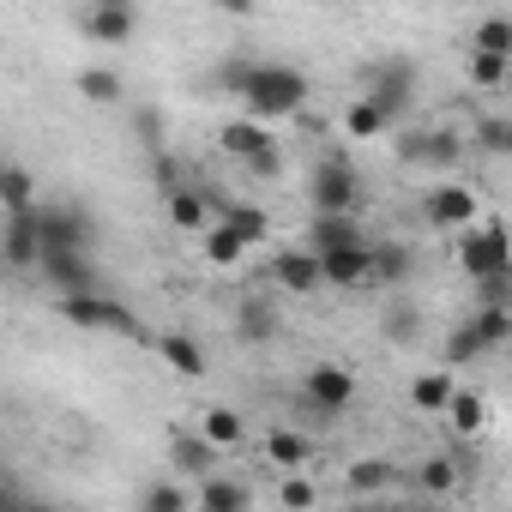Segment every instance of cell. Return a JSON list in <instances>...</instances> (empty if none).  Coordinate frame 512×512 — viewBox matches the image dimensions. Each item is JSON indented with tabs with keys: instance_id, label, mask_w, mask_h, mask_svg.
<instances>
[{
	"instance_id": "cell-1",
	"label": "cell",
	"mask_w": 512,
	"mask_h": 512,
	"mask_svg": "<svg viewBox=\"0 0 512 512\" xmlns=\"http://www.w3.org/2000/svg\"><path fill=\"white\" fill-rule=\"evenodd\" d=\"M235 97L247 103L253 121H290V115L308 109V73L290 67V61H253Z\"/></svg>"
},
{
	"instance_id": "cell-2",
	"label": "cell",
	"mask_w": 512,
	"mask_h": 512,
	"mask_svg": "<svg viewBox=\"0 0 512 512\" xmlns=\"http://www.w3.org/2000/svg\"><path fill=\"white\" fill-rule=\"evenodd\" d=\"M362 97L386 109V121H404L416 109V61H374L362 67Z\"/></svg>"
},
{
	"instance_id": "cell-3",
	"label": "cell",
	"mask_w": 512,
	"mask_h": 512,
	"mask_svg": "<svg viewBox=\"0 0 512 512\" xmlns=\"http://www.w3.org/2000/svg\"><path fill=\"white\" fill-rule=\"evenodd\" d=\"M37 235H43V253H91L97 247V223L79 205H43L37 199Z\"/></svg>"
},
{
	"instance_id": "cell-4",
	"label": "cell",
	"mask_w": 512,
	"mask_h": 512,
	"mask_svg": "<svg viewBox=\"0 0 512 512\" xmlns=\"http://www.w3.org/2000/svg\"><path fill=\"white\" fill-rule=\"evenodd\" d=\"M61 314L79 326V332H115V338H133L139 332V314L103 290H79V296H61Z\"/></svg>"
},
{
	"instance_id": "cell-5",
	"label": "cell",
	"mask_w": 512,
	"mask_h": 512,
	"mask_svg": "<svg viewBox=\"0 0 512 512\" xmlns=\"http://www.w3.org/2000/svg\"><path fill=\"white\" fill-rule=\"evenodd\" d=\"M458 266H464V278H476V284L506 272V229H500L494 217H476V223H464Z\"/></svg>"
},
{
	"instance_id": "cell-6",
	"label": "cell",
	"mask_w": 512,
	"mask_h": 512,
	"mask_svg": "<svg viewBox=\"0 0 512 512\" xmlns=\"http://www.w3.org/2000/svg\"><path fill=\"white\" fill-rule=\"evenodd\" d=\"M308 205L314 211H350L356 217V205H362V181H356V169L350 163H314V175H308Z\"/></svg>"
},
{
	"instance_id": "cell-7",
	"label": "cell",
	"mask_w": 512,
	"mask_h": 512,
	"mask_svg": "<svg viewBox=\"0 0 512 512\" xmlns=\"http://www.w3.org/2000/svg\"><path fill=\"white\" fill-rule=\"evenodd\" d=\"M476 217H482V199H476V187H464V181H440V187L422 193V223H428V229H464V223H476Z\"/></svg>"
},
{
	"instance_id": "cell-8",
	"label": "cell",
	"mask_w": 512,
	"mask_h": 512,
	"mask_svg": "<svg viewBox=\"0 0 512 512\" xmlns=\"http://www.w3.org/2000/svg\"><path fill=\"white\" fill-rule=\"evenodd\" d=\"M0 260H7V272H37V260H43L37 205H25V211H7V223H0Z\"/></svg>"
},
{
	"instance_id": "cell-9",
	"label": "cell",
	"mask_w": 512,
	"mask_h": 512,
	"mask_svg": "<svg viewBox=\"0 0 512 512\" xmlns=\"http://www.w3.org/2000/svg\"><path fill=\"white\" fill-rule=\"evenodd\" d=\"M79 31L91 43H103V49H127L139 37V7H133V0H115V7H85L79 13Z\"/></svg>"
},
{
	"instance_id": "cell-10",
	"label": "cell",
	"mask_w": 512,
	"mask_h": 512,
	"mask_svg": "<svg viewBox=\"0 0 512 512\" xmlns=\"http://www.w3.org/2000/svg\"><path fill=\"white\" fill-rule=\"evenodd\" d=\"M320 278L326 290H368V241H338V247H320Z\"/></svg>"
},
{
	"instance_id": "cell-11",
	"label": "cell",
	"mask_w": 512,
	"mask_h": 512,
	"mask_svg": "<svg viewBox=\"0 0 512 512\" xmlns=\"http://www.w3.org/2000/svg\"><path fill=\"white\" fill-rule=\"evenodd\" d=\"M37 272L61 290V296H79V290H97V260L91 253H43Z\"/></svg>"
},
{
	"instance_id": "cell-12",
	"label": "cell",
	"mask_w": 512,
	"mask_h": 512,
	"mask_svg": "<svg viewBox=\"0 0 512 512\" xmlns=\"http://www.w3.org/2000/svg\"><path fill=\"white\" fill-rule=\"evenodd\" d=\"M272 284H284L290 296H314V290H326L314 247H290V253H278V260H272Z\"/></svg>"
},
{
	"instance_id": "cell-13",
	"label": "cell",
	"mask_w": 512,
	"mask_h": 512,
	"mask_svg": "<svg viewBox=\"0 0 512 512\" xmlns=\"http://www.w3.org/2000/svg\"><path fill=\"white\" fill-rule=\"evenodd\" d=\"M410 272H416L410 247H398V241H368V284L398 290V284H410Z\"/></svg>"
},
{
	"instance_id": "cell-14",
	"label": "cell",
	"mask_w": 512,
	"mask_h": 512,
	"mask_svg": "<svg viewBox=\"0 0 512 512\" xmlns=\"http://www.w3.org/2000/svg\"><path fill=\"white\" fill-rule=\"evenodd\" d=\"M308 398H314L320 410H344V404L356 398V374L338 368V362H320V368H308Z\"/></svg>"
},
{
	"instance_id": "cell-15",
	"label": "cell",
	"mask_w": 512,
	"mask_h": 512,
	"mask_svg": "<svg viewBox=\"0 0 512 512\" xmlns=\"http://www.w3.org/2000/svg\"><path fill=\"white\" fill-rule=\"evenodd\" d=\"M404 157H410V163L452 169V163L464 157V145H458V133H452V127H434V133H410V139H404Z\"/></svg>"
},
{
	"instance_id": "cell-16",
	"label": "cell",
	"mask_w": 512,
	"mask_h": 512,
	"mask_svg": "<svg viewBox=\"0 0 512 512\" xmlns=\"http://www.w3.org/2000/svg\"><path fill=\"white\" fill-rule=\"evenodd\" d=\"M163 205H169V223L175 229H205L211 223V199L199 193V187H187V181H175V187H163Z\"/></svg>"
},
{
	"instance_id": "cell-17",
	"label": "cell",
	"mask_w": 512,
	"mask_h": 512,
	"mask_svg": "<svg viewBox=\"0 0 512 512\" xmlns=\"http://www.w3.org/2000/svg\"><path fill=\"white\" fill-rule=\"evenodd\" d=\"M217 145H223V157L247 163L260 145H272V127H266V121H253V115H241V121H223V127H217Z\"/></svg>"
},
{
	"instance_id": "cell-18",
	"label": "cell",
	"mask_w": 512,
	"mask_h": 512,
	"mask_svg": "<svg viewBox=\"0 0 512 512\" xmlns=\"http://www.w3.org/2000/svg\"><path fill=\"white\" fill-rule=\"evenodd\" d=\"M25 205H37V175L0 157V211H25Z\"/></svg>"
},
{
	"instance_id": "cell-19",
	"label": "cell",
	"mask_w": 512,
	"mask_h": 512,
	"mask_svg": "<svg viewBox=\"0 0 512 512\" xmlns=\"http://www.w3.org/2000/svg\"><path fill=\"white\" fill-rule=\"evenodd\" d=\"M338 241H362L356 217H350V211H314V223H308V247L320 253V247H338Z\"/></svg>"
},
{
	"instance_id": "cell-20",
	"label": "cell",
	"mask_w": 512,
	"mask_h": 512,
	"mask_svg": "<svg viewBox=\"0 0 512 512\" xmlns=\"http://www.w3.org/2000/svg\"><path fill=\"white\" fill-rule=\"evenodd\" d=\"M157 350H163V362H169L181 380H199V374H205V350H199L187 332H163V344H157Z\"/></svg>"
},
{
	"instance_id": "cell-21",
	"label": "cell",
	"mask_w": 512,
	"mask_h": 512,
	"mask_svg": "<svg viewBox=\"0 0 512 512\" xmlns=\"http://www.w3.org/2000/svg\"><path fill=\"white\" fill-rule=\"evenodd\" d=\"M217 223H229L247 247H260V241L272 235V217H266L260 205H229V199H223V217H217Z\"/></svg>"
},
{
	"instance_id": "cell-22",
	"label": "cell",
	"mask_w": 512,
	"mask_h": 512,
	"mask_svg": "<svg viewBox=\"0 0 512 512\" xmlns=\"http://www.w3.org/2000/svg\"><path fill=\"white\" fill-rule=\"evenodd\" d=\"M79 97H85V103H97V109H109V103H121V97H127V85H121V73H115V67H85V73H79Z\"/></svg>"
},
{
	"instance_id": "cell-23",
	"label": "cell",
	"mask_w": 512,
	"mask_h": 512,
	"mask_svg": "<svg viewBox=\"0 0 512 512\" xmlns=\"http://www.w3.org/2000/svg\"><path fill=\"white\" fill-rule=\"evenodd\" d=\"M440 416H446L458 434H482V422H488V404H482L476 392H458V386H452V398H446V410H440Z\"/></svg>"
},
{
	"instance_id": "cell-24",
	"label": "cell",
	"mask_w": 512,
	"mask_h": 512,
	"mask_svg": "<svg viewBox=\"0 0 512 512\" xmlns=\"http://www.w3.org/2000/svg\"><path fill=\"white\" fill-rule=\"evenodd\" d=\"M199 235H205V260H211V266H235L241 253H247V241H241L229 223H205Z\"/></svg>"
},
{
	"instance_id": "cell-25",
	"label": "cell",
	"mask_w": 512,
	"mask_h": 512,
	"mask_svg": "<svg viewBox=\"0 0 512 512\" xmlns=\"http://www.w3.org/2000/svg\"><path fill=\"white\" fill-rule=\"evenodd\" d=\"M470 326H476V338H482L488 350H506V338H512V308H506V302H482V314H476Z\"/></svg>"
},
{
	"instance_id": "cell-26",
	"label": "cell",
	"mask_w": 512,
	"mask_h": 512,
	"mask_svg": "<svg viewBox=\"0 0 512 512\" xmlns=\"http://www.w3.org/2000/svg\"><path fill=\"white\" fill-rule=\"evenodd\" d=\"M169 452H175V464H181V470H193V476H205V470H211V458H217V446H211L205 434H169Z\"/></svg>"
},
{
	"instance_id": "cell-27",
	"label": "cell",
	"mask_w": 512,
	"mask_h": 512,
	"mask_svg": "<svg viewBox=\"0 0 512 512\" xmlns=\"http://www.w3.org/2000/svg\"><path fill=\"white\" fill-rule=\"evenodd\" d=\"M193 500H199V506H211V512H241V506H247L253 494H247L241 482H223V476H205Z\"/></svg>"
},
{
	"instance_id": "cell-28",
	"label": "cell",
	"mask_w": 512,
	"mask_h": 512,
	"mask_svg": "<svg viewBox=\"0 0 512 512\" xmlns=\"http://www.w3.org/2000/svg\"><path fill=\"white\" fill-rule=\"evenodd\" d=\"M386 127H392V121H386V109H380V103H368V97H362V103H350V115H344V133H350V139H380Z\"/></svg>"
},
{
	"instance_id": "cell-29",
	"label": "cell",
	"mask_w": 512,
	"mask_h": 512,
	"mask_svg": "<svg viewBox=\"0 0 512 512\" xmlns=\"http://www.w3.org/2000/svg\"><path fill=\"white\" fill-rule=\"evenodd\" d=\"M235 332H241L247 344H272V338H278V314H272L266 302H247V308H241V326H235Z\"/></svg>"
},
{
	"instance_id": "cell-30",
	"label": "cell",
	"mask_w": 512,
	"mask_h": 512,
	"mask_svg": "<svg viewBox=\"0 0 512 512\" xmlns=\"http://www.w3.org/2000/svg\"><path fill=\"white\" fill-rule=\"evenodd\" d=\"M506 73H512V55H488V49H476V55H470V85L500 91V85H506Z\"/></svg>"
},
{
	"instance_id": "cell-31",
	"label": "cell",
	"mask_w": 512,
	"mask_h": 512,
	"mask_svg": "<svg viewBox=\"0 0 512 512\" xmlns=\"http://www.w3.org/2000/svg\"><path fill=\"white\" fill-rule=\"evenodd\" d=\"M199 434H205L211 446H235V440H241V416H235L229 404H211L205 422H199Z\"/></svg>"
},
{
	"instance_id": "cell-32",
	"label": "cell",
	"mask_w": 512,
	"mask_h": 512,
	"mask_svg": "<svg viewBox=\"0 0 512 512\" xmlns=\"http://www.w3.org/2000/svg\"><path fill=\"white\" fill-rule=\"evenodd\" d=\"M308 452H314V446H308L302 434H290V428H272V434H266V458L284 464V470H290V464H308Z\"/></svg>"
},
{
	"instance_id": "cell-33",
	"label": "cell",
	"mask_w": 512,
	"mask_h": 512,
	"mask_svg": "<svg viewBox=\"0 0 512 512\" xmlns=\"http://www.w3.org/2000/svg\"><path fill=\"white\" fill-rule=\"evenodd\" d=\"M410 398H416V410L440 416V410H446V398H452V380H446V374H422V380L410 386Z\"/></svg>"
},
{
	"instance_id": "cell-34",
	"label": "cell",
	"mask_w": 512,
	"mask_h": 512,
	"mask_svg": "<svg viewBox=\"0 0 512 512\" xmlns=\"http://www.w3.org/2000/svg\"><path fill=\"white\" fill-rule=\"evenodd\" d=\"M416 488H422V494H452V488H458V464H452V458H428V464L416 470Z\"/></svg>"
},
{
	"instance_id": "cell-35",
	"label": "cell",
	"mask_w": 512,
	"mask_h": 512,
	"mask_svg": "<svg viewBox=\"0 0 512 512\" xmlns=\"http://www.w3.org/2000/svg\"><path fill=\"white\" fill-rule=\"evenodd\" d=\"M476 49H488V55H512V19L488 13V19L476 25Z\"/></svg>"
},
{
	"instance_id": "cell-36",
	"label": "cell",
	"mask_w": 512,
	"mask_h": 512,
	"mask_svg": "<svg viewBox=\"0 0 512 512\" xmlns=\"http://www.w3.org/2000/svg\"><path fill=\"white\" fill-rule=\"evenodd\" d=\"M476 145L494 151V157H506V151H512V121H506V115H482V121H476Z\"/></svg>"
},
{
	"instance_id": "cell-37",
	"label": "cell",
	"mask_w": 512,
	"mask_h": 512,
	"mask_svg": "<svg viewBox=\"0 0 512 512\" xmlns=\"http://www.w3.org/2000/svg\"><path fill=\"white\" fill-rule=\"evenodd\" d=\"M392 482V464L386 458H362V464H350V488L356 494H380Z\"/></svg>"
},
{
	"instance_id": "cell-38",
	"label": "cell",
	"mask_w": 512,
	"mask_h": 512,
	"mask_svg": "<svg viewBox=\"0 0 512 512\" xmlns=\"http://www.w3.org/2000/svg\"><path fill=\"white\" fill-rule=\"evenodd\" d=\"M187 500H193L187 488H175V482H157V488H145V494H139V512H181Z\"/></svg>"
},
{
	"instance_id": "cell-39",
	"label": "cell",
	"mask_w": 512,
	"mask_h": 512,
	"mask_svg": "<svg viewBox=\"0 0 512 512\" xmlns=\"http://www.w3.org/2000/svg\"><path fill=\"white\" fill-rule=\"evenodd\" d=\"M476 356H488V344H482V338H476V326L464 320V326L446 338V362H476Z\"/></svg>"
},
{
	"instance_id": "cell-40",
	"label": "cell",
	"mask_w": 512,
	"mask_h": 512,
	"mask_svg": "<svg viewBox=\"0 0 512 512\" xmlns=\"http://www.w3.org/2000/svg\"><path fill=\"white\" fill-rule=\"evenodd\" d=\"M241 169H247V175H260V181L284 175V151H278V139H272V145H260V151H253V157H247Z\"/></svg>"
},
{
	"instance_id": "cell-41",
	"label": "cell",
	"mask_w": 512,
	"mask_h": 512,
	"mask_svg": "<svg viewBox=\"0 0 512 512\" xmlns=\"http://www.w3.org/2000/svg\"><path fill=\"white\" fill-rule=\"evenodd\" d=\"M278 500H284V506H314V500H320V488L296 476V482H284V494H278Z\"/></svg>"
},
{
	"instance_id": "cell-42",
	"label": "cell",
	"mask_w": 512,
	"mask_h": 512,
	"mask_svg": "<svg viewBox=\"0 0 512 512\" xmlns=\"http://www.w3.org/2000/svg\"><path fill=\"white\" fill-rule=\"evenodd\" d=\"M247 67H253V61H223V67H217V85H223V91H241Z\"/></svg>"
},
{
	"instance_id": "cell-43",
	"label": "cell",
	"mask_w": 512,
	"mask_h": 512,
	"mask_svg": "<svg viewBox=\"0 0 512 512\" xmlns=\"http://www.w3.org/2000/svg\"><path fill=\"white\" fill-rule=\"evenodd\" d=\"M139 139H145V145H157V139H163V121H157V109H139Z\"/></svg>"
},
{
	"instance_id": "cell-44",
	"label": "cell",
	"mask_w": 512,
	"mask_h": 512,
	"mask_svg": "<svg viewBox=\"0 0 512 512\" xmlns=\"http://www.w3.org/2000/svg\"><path fill=\"white\" fill-rule=\"evenodd\" d=\"M386 332H392V338L404 344V338L416 332V314H410V308H392V326H386Z\"/></svg>"
},
{
	"instance_id": "cell-45",
	"label": "cell",
	"mask_w": 512,
	"mask_h": 512,
	"mask_svg": "<svg viewBox=\"0 0 512 512\" xmlns=\"http://www.w3.org/2000/svg\"><path fill=\"white\" fill-rule=\"evenodd\" d=\"M253 7H260V0H217V13H229V19H247Z\"/></svg>"
},
{
	"instance_id": "cell-46",
	"label": "cell",
	"mask_w": 512,
	"mask_h": 512,
	"mask_svg": "<svg viewBox=\"0 0 512 512\" xmlns=\"http://www.w3.org/2000/svg\"><path fill=\"white\" fill-rule=\"evenodd\" d=\"M0 506H25V488H13V482H0Z\"/></svg>"
},
{
	"instance_id": "cell-47",
	"label": "cell",
	"mask_w": 512,
	"mask_h": 512,
	"mask_svg": "<svg viewBox=\"0 0 512 512\" xmlns=\"http://www.w3.org/2000/svg\"><path fill=\"white\" fill-rule=\"evenodd\" d=\"M91 7H115V0H91Z\"/></svg>"
},
{
	"instance_id": "cell-48",
	"label": "cell",
	"mask_w": 512,
	"mask_h": 512,
	"mask_svg": "<svg viewBox=\"0 0 512 512\" xmlns=\"http://www.w3.org/2000/svg\"><path fill=\"white\" fill-rule=\"evenodd\" d=\"M0 278H7V260H0Z\"/></svg>"
}]
</instances>
